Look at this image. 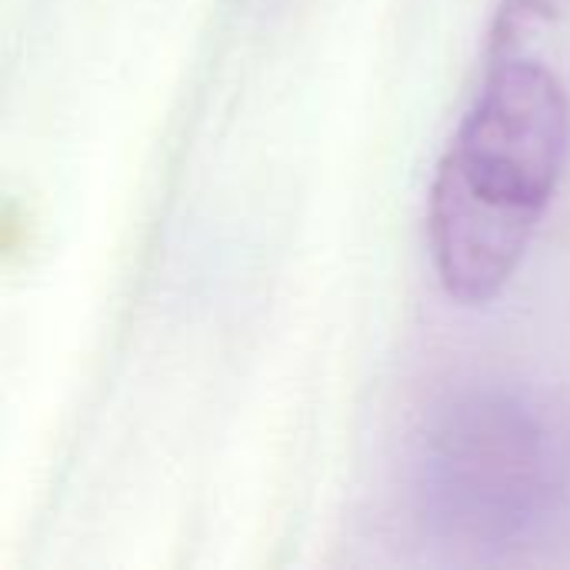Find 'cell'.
<instances>
[{
    "instance_id": "obj_2",
    "label": "cell",
    "mask_w": 570,
    "mask_h": 570,
    "mask_svg": "<svg viewBox=\"0 0 570 570\" xmlns=\"http://www.w3.org/2000/svg\"><path fill=\"white\" fill-rule=\"evenodd\" d=\"M551 468L538 417L514 401H474L434 438L428 498L454 531L504 538L544 508Z\"/></svg>"
},
{
    "instance_id": "obj_1",
    "label": "cell",
    "mask_w": 570,
    "mask_h": 570,
    "mask_svg": "<svg viewBox=\"0 0 570 570\" xmlns=\"http://www.w3.org/2000/svg\"><path fill=\"white\" fill-rule=\"evenodd\" d=\"M570 147L561 77L528 53L488 60L428 190V247L444 294L491 304L524 264Z\"/></svg>"
},
{
    "instance_id": "obj_3",
    "label": "cell",
    "mask_w": 570,
    "mask_h": 570,
    "mask_svg": "<svg viewBox=\"0 0 570 570\" xmlns=\"http://www.w3.org/2000/svg\"><path fill=\"white\" fill-rule=\"evenodd\" d=\"M570 0H498L491 27H488V47L484 60H504L524 53V47L541 37L551 23L561 20Z\"/></svg>"
}]
</instances>
